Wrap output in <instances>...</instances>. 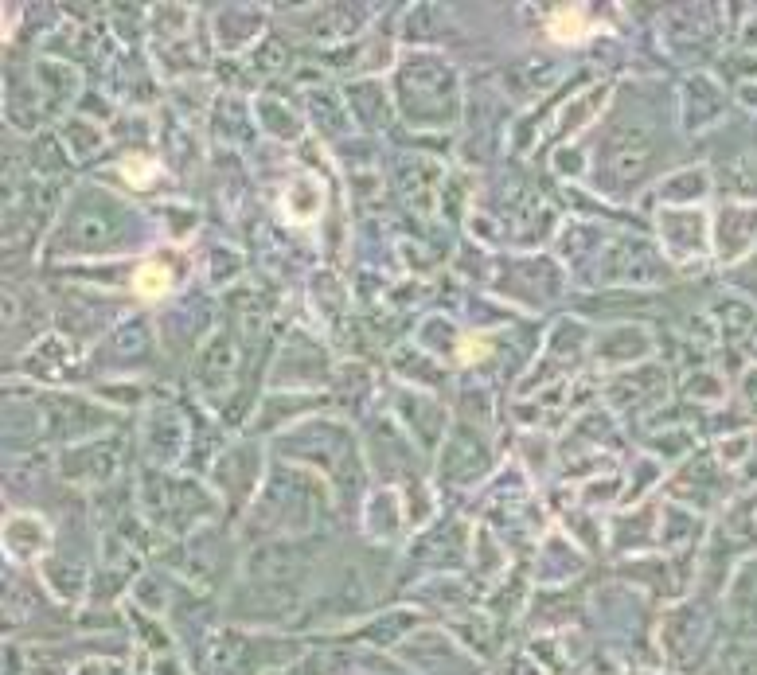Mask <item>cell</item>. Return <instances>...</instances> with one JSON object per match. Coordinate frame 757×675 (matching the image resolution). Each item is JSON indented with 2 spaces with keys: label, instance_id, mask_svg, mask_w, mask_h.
Here are the masks:
<instances>
[{
  "label": "cell",
  "instance_id": "cell-1",
  "mask_svg": "<svg viewBox=\"0 0 757 675\" xmlns=\"http://www.w3.org/2000/svg\"><path fill=\"white\" fill-rule=\"evenodd\" d=\"M133 289L141 293V297H160L164 289H168V270H160V266H141L137 270V278H133Z\"/></svg>",
  "mask_w": 757,
  "mask_h": 675
},
{
  "label": "cell",
  "instance_id": "cell-2",
  "mask_svg": "<svg viewBox=\"0 0 757 675\" xmlns=\"http://www.w3.org/2000/svg\"><path fill=\"white\" fill-rule=\"evenodd\" d=\"M582 28H586V20L578 16V8H558V16L551 20V36L558 40H574Z\"/></svg>",
  "mask_w": 757,
  "mask_h": 675
},
{
  "label": "cell",
  "instance_id": "cell-3",
  "mask_svg": "<svg viewBox=\"0 0 757 675\" xmlns=\"http://www.w3.org/2000/svg\"><path fill=\"white\" fill-rule=\"evenodd\" d=\"M125 180H129V184H137V188H141V184H149V180H153V160L129 157L125 160Z\"/></svg>",
  "mask_w": 757,
  "mask_h": 675
}]
</instances>
